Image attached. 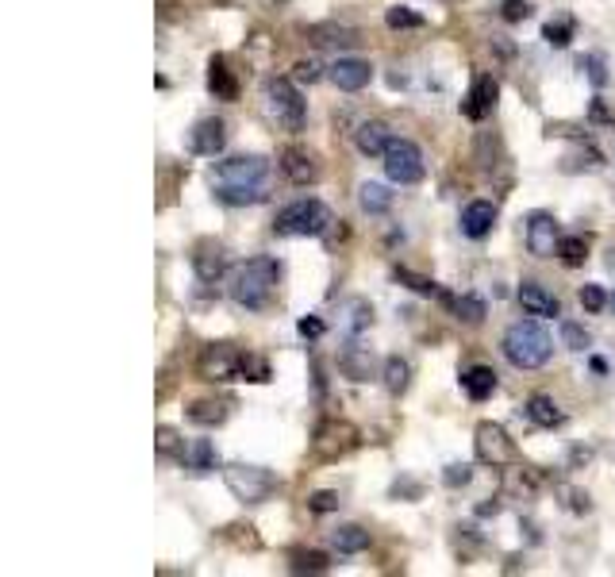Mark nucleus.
I'll return each mask as SVG.
<instances>
[{"mask_svg":"<svg viewBox=\"0 0 615 577\" xmlns=\"http://www.w3.org/2000/svg\"><path fill=\"white\" fill-rule=\"evenodd\" d=\"M277 281H281L277 258L258 254V258H246V262L235 266L227 293H231V301L239 304V308H246V312H262V308H270L273 293H277Z\"/></svg>","mask_w":615,"mask_h":577,"instance_id":"1","label":"nucleus"},{"mask_svg":"<svg viewBox=\"0 0 615 577\" xmlns=\"http://www.w3.org/2000/svg\"><path fill=\"white\" fill-rule=\"evenodd\" d=\"M504 358L516 366V370H539L550 362V354H554V343H550V335L542 331L535 320H519L504 331Z\"/></svg>","mask_w":615,"mask_h":577,"instance_id":"2","label":"nucleus"},{"mask_svg":"<svg viewBox=\"0 0 615 577\" xmlns=\"http://www.w3.org/2000/svg\"><path fill=\"white\" fill-rule=\"evenodd\" d=\"M335 224V216H331V208L316 197H308V201H293L285 204L281 212H277V220H273V231L277 235H300V239H316V235H327V227Z\"/></svg>","mask_w":615,"mask_h":577,"instance_id":"3","label":"nucleus"},{"mask_svg":"<svg viewBox=\"0 0 615 577\" xmlns=\"http://www.w3.org/2000/svg\"><path fill=\"white\" fill-rule=\"evenodd\" d=\"M223 481H227V489L235 493V501H243V504H262L277 493V477H273V470H266V466H250V462H231V466L223 470Z\"/></svg>","mask_w":615,"mask_h":577,"instance_id":"4","label":"nucleus"},{"mask_svg":"<svg viewBox=\"0 0 615 577\" xmlns=\"http://www.w3.org/2000/svg\"><path fill=\"white\" fill-rule=\"evenodd\" d=\"M266 108H270V116L277 124L285 127V131H304V120H308V104L304 97L296 93V85L289 77H273L270 85H266Z\"/></svg>","mask_w":615,"mask_h":577,"instance_id":"5","label":"nucleus"},{"mask_svg":"<svg viewBox=\"0 0 615 577\" xmlns=\"http://www.w3.org/2000/svg\"><path fill=\"white\" fill-rule=\"evenodd\" d=\"M473 451H477V462H481V466H492V470H504V466L519 462L516 439H512L500 424H492V420L477 424V431H473Z\"/></svg>","mask_w":615,"mask_h":577,"instance_id":"6","label":"nucleus"},{"mask_svg":"<svg viewBox=\"0 0 615 577\" xmlns=\"http://www.w3.org/2000/svg\"><path fill=\"white\" fill-rule=\"evenodd\" d=\"M385 174L393 185H419L427 177V162L412 139H393L385 151Z\"/></svg>","mask_w":615,"mask_h":577,"instance_id":"7","label":"nucleus"},{"mask_svg":"<svg viewBox=\"0 0 615 577\" xmlns=\"http://www.w3.org/2000/svg\"><path fill=\"white\" fill-rule=\"evenodd\" d=\"M358 443H362L358 427L346 424V420H320L316 435H312V451L320 454V458H327V462H335V458L350 454Z\"/></svg>","mask_w":615,"mask_h":577,"instance_id":"8","label":"nucleus"},{"mask_svg":"<svg viewBox=\"0 0 615 577\" xmlns=\"http://www.w3.org/2000/svg\"><path fill=\"white\" fill-rule=\"evenodd\" d=\"M243 370V351L231 343H208L197 358V374L204 381H239Z\"/></svg>","mask_w":615,"mask_h":577,"instance_id":"9","label":"nucleus"},{"mask_svg":"<svg viewBox=\"0 0 615 577\" xmlns=\"http://www.w3.org/2000/svg\"><path fill=\"white\" fill-rule=\"evenodd\" d=\"M270 162L262 154H239V158H223L216 166V181L223 185H250V189H266Z\"/></svg>","mask_w":615,"mask_h":577,"instance_id":"10","label":"nucleus"},{"mask_svg":"<svg viewBox=\"0 0 615 577\" xmlns=\"http://www.w3.org/2000/svg\"><path fill=\"white\" fill-rule=\"evenodd\" d=\"M523 239H527V251L535 254V258H554L558 243H562L558 220L550 212H531L527 224H523Z\"/></svg>","mask_w":615,"mask_h":577,"instance_id":"11","label":"nucleus"},{"mask_svg":"<svg viewBox=\"0 0 615 577\" xmlns=\"http://www.w3.org/2000/svg\"><path fill=\"white\" fill-rule=\"evenodd\" d=\"M304 35L320 47V51H354V47H362V31L358 27H346V24H312L304 27Z\"/></svg>","mask_w":615,"mask_h":577,"instance_id":"12","label":"nucleus"},{"mask_svg":"<svg viewBox=\"0 0 615 577\" xmlns=\"http://www.w3.org/2000/svg\"><path fill=\"white\" fill-rule=\"evenodd\" d=\"M496 101H500V85H496V77L477 74L473 77V85H469L466 101H462V112H466V120H485V116H492Z\"/></svg>","mask_w":615,"mask_h":577,"instance_id":"13","label":"nucleus"},{"mask_svg":"<svg viewBox=\"0 0 615 577\" xmlns=\"http://www.w3.org/2000/svg\"><path fill=\"white\" fill-rule=\"evenodd\" d=\"M193 270L204 285H216L223 274H227V247L216 243V239H200L193 247Z\"/></svg>","mask_w":615,"mask_h":577,"instance_id":"14","label":"nucleus"},{"mask_svg":"<svg viewBox=\"0 0 615 577\" xmlns=\"http://www.w3.org/2000/svg\"><path fill=\"white\" fill-rule=\"evenodd\" d=\"M223 147H227V124L216 120V116L200 120V124L189 131V151L200 154V158H216V154H223Z\"/></svg>","mask_w":615,"mask_h":577,"instance_id":"15","label":"nucleus"},{"mask_svg":"<svg viewBox=\"0 0 615 577\" xmlns=\"http://www.w3.org/2000/svg\"><path fill=\"white\" fill-rule=\"evenodd\" d=\"M281 174L289 177L293 185H316L320 181V162L304 147H285L281 151Z\"/></svg>","mask_w":615,"mask_h":577,"instance_id":"16","label":"nucleus"},{"mask_svg":"<svg viewBox=\"0 0 615 577\" xmlns=\"http://www.w3.org/2000/svg\"><path fill=\"white\" fill-rule=\"evenodd\" d=\"M327 77L335 81V89H343V93H362L369 81H373V66L362 62V58H339Z\"/></svg>","mask_w":615,"mask_h":577,"instance_id":"17","label":"nucleus"},{"mask_svg":"<svg viewBox=\"0 0 615 577\" xmlns=\"http://www.w3.org/2000/svg\"><path fill=\"white\" fill-rule=\"evenodd\" d=\"M516 297H519V308H523L527 316H535V320H554V316H562L558 297H550L539 281H523Z\"/></svg>","mask_w":615,"mask_h":577,"instance_id":"18","label":"nucleus"},{"mask_svg":"<svg viewBox=\"0 0 615 577\" xmlns=\"http://www.w3.org/2000/svg\"><path fill=\"white\" fill-rule=\"evenodd\" d=\"M393 139H396L393 127L385 124V120H366V124H358V131H354V147L366 154V158H385Z\"/></svg>","mask_w":615,"mask_h":577,"instance_id":"19","label":"nucleus"},{"mask_svg":"<svg viewBox=\"0 0 615 577\" xmlns=\"http://www.w3.org/2000/svg\"><path fill=\"white\" fill-rule=\"evenodd\" d=\"M339 370H343L350 381H369L373 370H377V358H373L369 347H362V343L354 339V343H346L343 354H339Z\"/></svg>","mask_w":615,"mask_h":577,"instance_id":"20","label":"nucleus"},{"mask_svg":"<svg viewBox=\"0 0 615 577\" xmlns=\"http://www.w3.org/2000/svg\"><path fill=\"white\" fill-rule=\"evenodd\" d=\"M492 224H496V204L473 201L462 208V235H469V239H485Z\"/></svg>","mask_w":615,"mask_h":577,"instance_id":"21","label":"nucleus"},{"mask_svg":"<svg viewBox=\"0 0 615 577\" xmlns=\"http://www.w3.org/2000/svg\"><path fill=\"white\" fill-rule=\"evenodd\" d=\"M523 412H527V420H531V424L546 427V431H554V427L566 424V412L558 408V401H554V397H546V393H535V397L527 401V408H523Z\"/></svg>","mask_w":615,"mask_h":577,"instance_id":"22","label":"nucleus"},{"mask_svg":"<svg viewBox=\"0 0 615 577\" xmlns=\"http://www.w3.org/2000/svg\"><path fill=\"white\" fill-rule=\"evenodd\" d=\"M208 89L216 93V101H239V81L227 70V58L223 54H216L208 62Z\"/></svg>","mask_w":615,"mask_h":577,"instance_id":"23","label":"nucleus"},{"mask_svg":"<svg viewBox=\"0 0 615 577\" xmlns=\"http://www.w3.org/2000/svg\"><path fill=\"white\" fill-rule=\"evenodd\" d=\"M462 389H466L469 401H489L496 393V370L492 366H469L462 374Z\"/></svg>","mask_w":615,"mask_h":577,"instance_id":"24","label":"nucleus"},{"mask_svg":"<svg viewBox=\"0 0 615 577\" xmlns=\"http://www.w3.org/2000/svg\"><path fill=\"white\" fill-rule=\"evenodd\" d=\"M446 304H450V312L462 320V324H485V316H489V308H485V301L477 297V293H462V297H446V293H439Z\"/></svg>","mask_w":615,"mask_h":577,"instance_id":"25","label":"nucleus"},{"mask_svg":"<svg viewBox=\"0 0 615 577\" xmlns=\"http://www.w3.org/2000/svg\"><path fill=\"white\" fill-rule=\"evenodd\" d=\"M358 204H362L366 216H385V212L393 208V193H389V185H381V181H366V185L358 189Z\"/></svg>","mask_w":615,"mask_h":577,"instance_id":"26","label":"nucleus"},{"mask_svg":"<svg viewBox=\"0 0 615 577\" xmlns=\"http://www.w3.org/2000/svg\"><path fill=\"white\" fill-rule=\"evenodd\" d=\"M331 547L339 554H362L369 551V531L358 524H343L331 531Z\"/></svg>","mask_w":615,"mask_h":577,"instance_id":"27","label":"nucleus"},{"mask_svg":"<svg viewBox=\"0 0 615 577\" xmlns=\"http://www.w3.org/2000/svg\"><path fill=\"white\" fill-rule=\"evenodd\" d=\"M369 324H373V304L362 301V297L343 304V331L350 339H358L362 331H369Z\"/></svg>","mask_w":615,"mask_h":577,"instance_id":"28","label":"nucleus"},{"mask_svg":"<svg viewBox=\"0 0 615 577\" xmlns=\"http://www.w3.org/2000/svg\"><path fill=\"white\" fill-rule=\"evenodd\" d=\"M185 462H189V470L197 477L212 474L216 466H220V454H216V447H212V439H193L189 443V451H185Z\"/></svg>","mask_w":615,"mask_h":577,"instance_id":"29","label":"nucleus"},{"mask_svg":"<svg viewBox=\"0 0 615 577\" xmlns=\"http://www.w3.org/2000/svg\"><path fill=\"white\" fill-rule=\"evenodd\" d=\"M216 201L231 204V208H246V204L266 201V189H250V185H223V181H216Z\"/></svg>","mask_w":615,"mask_h":577,"instance_id":"30","label":"nucleus"},{"mask_svg":"<svg viewBox=\"0 0 615 577\" xmlns=\"http://www.w3.org/2000/svg\"><path fill=\"white\" fill-rule=\"evenodd\" d=\"M385 389L393 393V397H404L408 393V385H412V366H408V358H400V354H393V358H385Z\"/></svg>","mask_w":615,"mask_h":577,"instance_id":"31","label":"nucleus"},{"mask_svg":"<svg viewBox=\"0 0 615 577\" xmlns=\"http://www.w3.org/2000/svg\"><path fill=\"white\" fill-rule=\"evenodd\" d=\"M600 166H604V154L596 151L592 143H585V147H577L573 154H566V158H562V170H566V174H581V170L596 174Z\"/></svg>","mask_w":615,"mask_h":577,"instance_id":"32","label":"nucleus"},{"mask_svg":"<svg viewBox=\"0 0 615 577\" xmlns=\"http://www.w3.org/2000/svg\"><path fill=\"white\" fill-rule=\"evenodd\" d=\"M227 412H231V404L227 401H193L189 404V420L200 427H216L227 420Z\"/></svg>","mask_w":615,"mask_h":577,"instance_id":"33","label":"nucleus"},{"mask_svg":"<svg viewBox=\"0 0 615 577\" xmlns=\"http://www.w3.org/2000/svg\"><path fill=\"white\" fill-rule=\"evenodd\" d=\"M539 485H542L539 474H535L531 466H516V462H512V470L504 477V489H508V493H523V497H535Z\"/></svg>","mask_w":615,"mask_h":577,"instance_id":"34","label":"nucleus"},{"mask_svg":"<svg viewBox=\"0 0 615 577\" xmlns=\"http://www.w3.org/2000/svg\"><path fill=\"white\" fill-rule=\"evenodd\" d=\"M154 451L162 454V458H185V439L177 435V427L170 424H162V427H154Z\"/></svg>","mask_w":615,"mask_h":577,"instance_id":"35","label":"nucleus"},{"mask_svg":"<svg viewBox=\"0 0 615 577\" xmlns=\"http://www.w3.org/2000/svg\"><path fill=\"white\" fill-rule=\"evenodd\" d=\"M289 570H293V574H327V570H331V558L323 551H293Z\"/></svg>","mask_w":615,"mask_h":577,"instance_id":"36","label":"nucleus"},{"mask_svg":"<svg viewBox=\"0 0 615 577\" xmlns=\"http://www.w3.org/2000/svg\"><path fill=\"white\" fill-rule=\"evenodd\" d=\"M558 258H562V266H569V270L585 266V258H589V239H581V235H566V239L558 243Z\"/></svg>","mask_w":615,"mask_h":577,"instance_id":"37","label":"nucleus"},{"mask_svg":"<svg viewBox=\"0 0 615 577\" xmlns=\"http://www.w3.org/2000/svg\"><path fill=\"white\" fill-rule=\"evenodd\" d=\"M385 24L393 27V31H419V27H427V20L419 12H412V8H404V4H393L385 12Z\"/></svg>","mask_w":615,"mask_h":577,"instance_id":"38","label":"nucleus"},{"mask_svg":"<svg viewBox=\"0 0 615 577\" xmlns=\"http://www.w3.org/2000/svg\"><path fill=\"white\" fill-rule=\"evenodd\" d=\"M542 39H546L550 47L566 51L569 43H573V20H550V24L542 27Z\"/></svg>","mask_w":615,"mask_h":577,"instance_id":"39","label":"nucleus"},{"mask_svg":"<svg viewBox=\"0 0 615 577\" xmlns=\"http://www.w3.org/2000/svg\"><path fill=\"white\" fill-rule=\"evenodd\" d=\"M581 70H585V77H589L596 89H604V85L612 81V74H608V58H604V54H585V58H581Z\"/></svg>","mask_w":615,"mask_h":577,"instance_id":"40","label":"nucleus"},{"mask_svg":"<svg viewBox=\"0 0 615 577\" xmlns=\"http://www.w3.org/2000/svg\"><path fill=\"white\" fill-rule=\"evenodd\" d=\"M393 277L396 281H404V285H408L412 293H419V297H435V293H439V285H435L431 277H419V274H412V270H404V266H396Z\"/></svg>","mask_w":615,"mask_h":577,"instance_id":"41","label":"nucleus"},{"mask_svg":"<svg viewBox=\"0 0 615 577\" xmlns=\"http://www.w3.org/2000/svg\"><path fill=\"white\" fill-rule=\"evenodd\" d=\"M239 381H270V362L266 358H258V354L243 351V370H239Z\"/></svg>","mask_w":615,"mask_h":577,"instance_id":"42","label":"nucleus"},{"mask_svg":"<svg viewBox=\"0 0 615 577\" xmlns=\"http://www.w3.org/2000/svg\"><path fill=\"white\" fill-rule=\"evenodd\" d=\"M562 343H566L569 351H589V331H585V327L581 324H573V320H566V324H562Z\"/></svg>","mask_w":615,"mask_h":577,"instance_id":"43","label":"nucleus"},{"mask_svg":"<svg viewBox=\"0 0 615 577\" xmlns=\"http://www.w3.org/2000/svg\"><path fill=\"white\" fill-rule=\"evenodd\" d=\"M469 477H473V466L469 462H454V466L443 470V485L446 489H462V485H469Z\"/></svg>","mask_w":615,"mask_h":577,"instance_id":"44","label":"nucleus"},{"mask_svg":"<svg viewBox=\"0 0 615 577\" xmlns=\"http://www.w3.org/2000/svg\"><path fill=\"white\" fill-rule=\"evenodd\" d=\"M293 77L300 81V85H316L323 77V66L316 62V58H304V62H296L293 66Z\"/></svg>","mask_w":615,"mask_h":577,"instance_id":"45","label":"nucleus"},{"mask_svg":"<svg viewBox=\"0 0 615 577\" xmlns=\"http://www.w3.org/2000/svg\"><path fill=\"white\" fill-rule=\"evenodd\" d=\"M500 16H504V24L527 20V16H531V0H504V4H500Z\"/></svg>","mask_w":615,"mask_h":577,"instance_id":"46","label":"nucleus"},{"mask_svg":"<svg viewBox=\"0 0 615 577\" xmlns=\"http://www.w3.org/2000/svg\"><path fill=\"white\" fill-rule=\"evenodd\" d=\"M339 493H331V489H320V493H312L308 497V512H339Z\"/></svg>","mask_w":615,"mask_h":577,"instance_id":"47","label":"nucleus"},{"mask_svg":"<svg viewBox=\"0 0 615 577\" xmlns=\"http://www.w3.org/2000/svg\"><path fill=\"white\" fill-rule=\"evenodd\" d=\"M558 493L566 497V508H569V512H577V516H585V512H592L589 493H581V489H569V485H562Z\"/></svg>","mask_w":615,"mask_h":577,"instance_id":"48","label":"nucleus"},{"mask_svg":"<svg viewBox=\"0 0 615 577\" xmlns=\"http://www.w3.org/2000/svg\"><path fill=\"white\" fill-rule=\"evenodd\" d=\"M581 304H585V312H604V308H608V297H604L600 285H585V289H581Z\"/></svg>","mask_w":615,"mask_h":577,"instance_id":"49","label":"nucleus"},{"mask_svg":"<svg viewBox=\"0 0 615 577\" xmlns=\"http://www.w3.org/2000/svg\"><path fill=\"white\" fill-rule=\"evenodd\" d=\"M296 331H300L304 339H320V335H323V331H327V327H323L320 316H304V320L296 324Z\"/></svg>","mask_w":615,"mask_h":577,"instance_id":"50","label":"nucleus"},{"mask_svg":"<svg viewBox=\"0 0 615 577\" xmlns=\"http://www.w3.org/2000/svg\"><path fill=\"white\" fill-rule=\"evenodd\" d=\"M393 497H408V501H419V497H423V485L404 477V481H396V485H393Z\"/></svg>","mask_w":615,"mask_h":577,"instance_id":"51","label":"nucleus"},{"mask_svg":"<svg viewBox=\"0 0 615 577\" xmlns=\"http://www.w3.org/2000/svg\"><path fill=\"white\" fill-rule=\"evenodd\" d=\"M589 120H592V124H604V127H612V124H615V116H612V112H608V108H604V101H600V97L592 101Z\"/></svg>","mask_w":615,"mask_h":577,"instance_id":"52","label":"nucleus"},{"mask_svg":"<svg viewBox=\"0 0 615 577\" xmlns=\"http://www.w3.org/2000/svg\"><path fill=\"white\" fill-rule=\"evenodd\" d=\"M492 47L504 54V58H512V54H516V47H512V43H508L504 35H492Z\"/></svg>","mask_w":615,"mask_h":577,"instance_id":"53","label":"nucleus"},{"mask_svg":"<svg viewBox=\"0 0 615 577\" xmlns=\"http://www.w3.org/2000/svg\"><path fill=\"white\" fill-rule=\"evenodd\" d=\"M589 458H592L589 447H577V451H573V466H581V462H589Z\"/></svg>","mask_w":615,"mask_h":577,"instance_id":"54","label":"nucleus"},{"mask_svg":"<svg viewBox=\"0 0 615 577\" xmlns=\"http://www.w3.org/2000/svg\"><path fill=\"white\" fill-rule=\"evenodd\" d=\"M496 512H500V501H492V504H481V508H477V516H496Z\"/></svg>","mask_w":615,"mask_h":577,"instance_id":"55","label":"nucleus"},{"mask_svg":"<svg viewBox=\"0 0 615 577\" xmlns=\"http://www.w3.org/2000/svg\"><path fill=\"white\" fill-rule=\"evenodd\" d=\"M216 4H227V0H216Z\"/></svg>","mask_w":615,"mask_h":577,"instance_id":"56","label":"nucleus"}]
</instances>
